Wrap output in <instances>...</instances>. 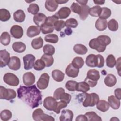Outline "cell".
I'll list each match as a JSON object with an SVG mask.
<instances>
[{
    "instance_id": "d590c367",
    "label": "cell",
    "mask_w": 121,
    "mask_h": 121,
    "mask_svg": "<svg viewBox=\"0 0 121 121\" xmlns=\"http://www.w3.org/2000/svg\"><path fill=\"white\" fill-rule=\"evenodd\" d=\"M102 11V8L99 6H94L89 9V14L92 17H99Z\"/></svg>"
},
{
    "instance_id": "ac0fdd59",
    "label": "cell",
    "mask_w": 121,
    "mask_h": 121,
    "mask_svg": "<svg viewBox=\"0 0 121 121\" xmlns=\"http://www.w3.org/2000/svg\"><path fill=\"white\" fill-rule=\"evenodd\" d=\"M47 18L46 16L42 13H38L33 17V21L37 26L40 27L44 24Z\"/></svg>"
},
{
    "instance_id": "f6af8a7d",
    "label": "cell",
    "mask_w": 121,
    "mask_h": 121,
    "mask_svg": "<svg viewBox=\"0 0 121 121\" xmlns=\"http://www.w3.org/2000/svg\"><path fill=\"white\" fill-rule=\"evenodd\" d=\"M43 52L44 54L49 55H52L55 53V48L51 44H47L43 46Z\"/></svg>"
},
{
    "instance_id": "f546056e",
    "label": "cell",
    "mask_w": 121,
    "mask_h": 121,
    "mask_svg": "<svg viewBox=\"0 0 121 121\" xmlns=\"http://www.w3.org/2000/svg\"><path fill=\"white\" fill-rule=\"evenodd\" d=\"M110 106L107 102L104 100H99L96 104V108L102 112H105L109 109Z\"/></svg>"
},
{
    "instance_id": "2e32d148",
    "label": "cell",
    "mask_w": 121,
    "mask_h": 121,
    "mask_svg": "<svg viewBox=\"0 0 121 121\" xmlns=\"http://www.w3.org/2000/svg\"><path fill=\"white\" fill-rule=\"evenodd\" d=\"M73 116V113L71 110L68 109L63 110L61 111L59 119L60 121H72Z\"/></svg>"
},
{
    "instance_id": "f5cc1de1",
    "label": "cell",
    "mask_w": 121,
    "mask_h": 121,
    "mask_svg": "<svg viewBox=\"0 0 121 121\" xmlns=\"http://www.w3.org/2000/svg\"><path fill=\"white\" fill-rule=\"evenodd\" d=\"M72 12H73L75 13L78 14L79 15L80 12H81V6H80L78 3H76V2H73L72 5L70 6Z\"/></svg>"
},
{
    "instance_id": "9a60e30c",
    "label": "cell",
    "mask_w": 121,
    "mask_h": 121,
    "mask_svg": "<svg viewBox=\"0 0 121 121\" xmlns=\"http://www.w3.org/2000/svg\"><path fill=\"white\" fill-rule=\"evenodd\" d=\"M70 9L67 7H63L61 8L59 10L55 13V15L60 19L67 18L71 13Z\"/></svg>"
},
{
    "instance_id": "ffe728a7",
    "label": "cell",
    "mask_w": 121,
    "mask_h": 121,
    "mask_svg": "<svg viewBox=\"0 0 121 121\" xmlns=\"http://www.w3.org/2000/svg\"><path fill=\"white\" fill-rule=\"evenodd\" d=\"M108 103L109 106L114 110L118 109L120 106V100L114 95L109 96L108 98Z\"/></svg>"
},
{
    "instance_id": "f35d334b",
    "label": "cell",
    "mask_w": 121,
    "mask_h": 121,
    "mask_svg": "<svg viewBox=\"0 0 121 121\" xmlns=\"http://www.w3.org/2000/svg\"><path fill=\"white\" fill-rule=\"evenodd\" d=\"M90 89V86L85 82L82 81L78 83L77 91L78 92H82L83 93H86Z\"/></svg>"
},
{
    "instance_id": "e575fe53",
    "label": "cell",
    "mask_w": 121,
    "mask_h": 121,
    "mask_svg": "<svg viewBox=\"0 0 121 121\" xmlns=\"http://www.w3.org/2000/svg\"><path fill=\"white\" fill-rule=\"evenodd\" d=\"M81 12L79 15L81 20H85L88 16L90 8L88 6L86 5L81 6Z\"/></svg>"
},
{
    "instance_id": "ee69618b",
    "label": "cell",
    "mask_w": 121,
    "mask_h": 121,
    "mask_svg": "<svg viewBox=\"0 0 121 121\" xmlns=\"http://www.w3.org/2000/svg\"><path fill=\"white\" fill-rule=\"evenodd\" d=\"M106 66L110 68H112L114 67L116 64V60L115 57L112 54H109L106 59Z\"/></svg>"
},
{
    "instance_id": "cb8c5ba5",
    "label": "cell",
    "mask_w": 121,
    "mask_h": 121,
    "mask_svg": "<svg viewBox=\"0 0 121 121\" xmlns=\"http://www.w3.org/2000/svg\"><path fill=\"white\" fill-rule=\"evenodd\" d=\"M107 20L99 18L95 22V26L99 31H104L107 27Z\"/></svg>"
},
{
    "instance_id": "836d02e7",
    "label": "cell",
    "mask_w": 121,
    "mask_h": 121,
    "mask_svg": "<svg viewBox=\"0 0 121 121\" xmlns=\"http://www.w3.org/2000/svg\"><path fill=\"white\" fill-rule=\"evenodd\" d=\"M41 59L44 61L45 66L47 67L51 66L54 62V59L52 55L44 54L42 56Z\"/></svg>"
},
{
    "instance_id": "8fae6325",
    "label": "cell",
    "mask_w": 121,
    "mask_h": 121,
    "mask_svg": "<svg viewBox=\"0 0 121 121\" xmlns=\"http://www.w3.org/2000/svg\"><path fill=\"white\" fill-rule=\"evenodd\" d=\"M10 59L9 53L6 50L0 51V66L1 68L8 65Z\"/></svg>"
},
{
    "instance_id": "b9f144b4",
    "label": "cell",
    "mask_w": 121,
    "mask_h": 121,
    "mask_svg": "<svg viewBox=\"0 0 121 121\" xmlns=\"http://www.w3.org/2000/svg\"><path fill=\"white\" fill-rule=\"evenodd\" d=\"M44 40L46 42L52 43H56L58 42L59 37L56 34H48L44 37Z\"/></svg>"
},
{
    "instance_id": "603a6c76",
    "label": "cell",
    "mask_w": 121,
    "mask_h": 121,
    "mask_svg": "<svg viewBox=\"0 0 121 121\" xmlns=\"http://www.w3.org/2000/svg\"><path fill=\"white\" fill-rule=\"evenodd\" d=\"M12 49L14 52L17 53L24 52L26 49V44L21 42H16L13 43Z\"/></svg>"
},
{
    "instance_id": "db71d44e",
    "label": "cell",
    "mask_w": 121,
    "mask_h": 121,
    "mask_svg": "<svg viewBox=\"0 0 121 121\" xmlns=\"http://www.w3.org/2000/svg\"><path fill=\"white\" fill-rule=\"evenodd\" d=\"M64 92H65V90L62 87L58 88L54 91L53 93V97L56 100H60V95Z\"/></svg>"
},
{
    "instance_id": "5b68a950",
    "label": "cell",
    "mask_w": 121,
    "mask_h": 121,
    "mask_svg": "<svg viewBox=\"0 0 121 121\" xmlns=\"http://www.w3.org/2000/svg\"><path fill=\"white\" fill-rule=\"evenodd\" d=\"M32 117L33 120L35 121H54L55 120L54 118L52 116L45 114L41 108H38L33 112Z\"/></svg>"
},
{
    "instance_id": "60d3db41",
    "label": "cell",
    "mask_w": 121,
    "mask_h": 121,
    "mask_svg": "<svg viewBox=\"0 0 121 121\" xmlns=\"http://www.w3.org/2000/svg\"><path fill=\"white\" fill-rule=\"evenodd\" d=\"M111 10L107 7L102 8V11L99 16V18L101 19H106L109 18L111 15Z\"/></svg>"
},
{
    "instance_id": "681fc988",
    "label": "cell",
    "mask_w": 121,
    "mask_h": 121,
    "mask_svg": "<svg viewBox=\"0 0 121 121\" xmlns=\"http://www.w3.org/2000/svg\"><path fill=\"white\" fill-rule=\"evenodd\" d=\"M27 11L29 13L35 15L37 14L39 11V7L37 4L32 3L29 5L27 8Z\"/></svg>"
},
{
    "instance_id": "44dd1931",
    "label": "cell",
    "mask_w": 121,
    "mask_h": 121,
    "mask_svg": "<svg viewBox=\"0 0 121 121\" xmlns=\"http://www.w3.org/2000/svg\"><path fill=\"white\" fill-rule=\"evenodd\" d=\"M40 32V28L39 26H31L28 28L27 30L26 35L29 37L32 38L39 35Z\"/></svg>"
},
{
    "instance_id": "d4e9b609",
    "label": "cell",
    "mask_w": 121,
    "mask_h": 121,
    "mask_svg": "<svg viewBox=\"0 0 121 121\" xmlns=\"http://www.w3.org/2000/svg\"><path fill=\"white\" fill-rule=\"evenodd\" d=\"M40 28L41 31L43 34L51 33L53 32L54 29L53 25L46 22L40 27Z\"/></svg>"
},
{
    "instance_id": "4fadbf2b",
    "label": "cell",
    "mask_w": 121,
    "mask_h": 121,
    "mask_svg": "<svg viewBox=\"0 0 121 121\" xmlns=\"http://www.w3.org/2000/svg\"><path fill=\"white\" fill-rule=\"evenodd\" d=\"M24 84L26 86H32L35 81V78L34 74L31 72L25 73L23 76Z\"/></svg>"
},
{
    "instance_id": "3957f363",
    "label": "cell",
    "mask_w": 121,
    "mask_h": 121,
    "mask_svg": "<svg viewBox=\"0 0 121 121\" xmlns=\"http://www.w3.org/2000/svg\"><path fill=\"white\" fill-rule=\"evenodd\" d=\"M100 77L99 72L95 69H90L87 73L86 77L85 79V81L90 87H93L97 84V81Z\"/></svg>"
},
{
    "instance_id": "9f6ffc18",
    "label": "cell",
    "mask_w": 121,
    "mask_h": 121,
    "mask_svg": "<svg viewBox=\"0 0 121 121\" xmlns=\"http://www.w3.org/2000/svg\"><path fill=\"white\" fill-rule=\"evenodd\" d=\"M97 57V67L101 68L104 67V59L101 54L96 55Z\"/></svg>"
},
{
    "instance_id": "ab89813d",
    "label": "cell",
    "mask_w": 121,
    "mask_h": 121,
    "mask_svg": "<svg viewBox=\"0 0 121 121\" xmlns=\"http://www.w3.org/2000/svg\"><path fill=\"white\" fill-rule=\"evenodd\" d=\"M78 83L74 80H69L65 85V87L69 91L74 92L77 90Z\"/></svg>"
},
{
    "instance_id": "83f0119b",
    "label": "cell",
    "mask_w": 121,
    "mask_h": 121,
    "mask_svg": "<svg viewBox=\"0 0 121 121\" xmlns=\"http://www.w3.org/2000/svg\"><path fill=\"white\" fill-rule=\"evenodd\" d=\"M52 76L53 79L57 82L62 81L65 77L64 74L59 69L53 70L52 72Z\"/></svg>"
},
{
    "instance_id": "9c48e42d",
    "label": "cell",
    "mask_w": 121,
    "mask_h": 121,
    "mask_svg": "<svg viewBox=\"0 0 121 121\" xmlns=\"http://www.w3.org/2000/svg\"><path fill=\"white\" fill-rule=\"evenodd\" d=\"M49 79L50 77L47 73H44L42 74L37 82V86L38 88L41 90L46 89L48 87Z\"/></svg>"
},
{
    "instance_id": "816d5d0a",
    "label": "cell",
    "mask_w": 121,
    "mask_h": 121,
    "mask_svg": "<svg viewBox=\"0 0 121 121\" xmlns=\"http://www.w3.org/2000/svg\"><path fill=\"white\" fill-rule=\"evenodd\" d=\"M67 104H68V103L64 101L60 100V101L58 102L57 106L56 107L55 110L54 111V112L57 114L60 113V110L66 107L67 106Z\"/></svg>"
},
{
    "instance_id": "6da1fadb",
    "label": "cell",
    "mask_w": 121,
    "mask_h": 121,
    "mask_svg": "<svg viewBox=\"0 0 121 121\" xmlns=\"http://www.w3.org/2000/svg\"><path fill=\"white\" fill-rule=\"evenodd\" d=\"M17 97L31 108L37 107L42 102V95L35 85L20 86L17 89Z\"/></svg>"
},
{
    "instance_id": "d6a6232c",
    "label": "cell",
    "mask_w": 121,
    "mask_h": 121,
    "mask_svg": "<svg viewBox=\"0 0 121 121\" xmlns=\"http://www.w3.org/2000/svg\"><path fill=\"white\" fill-rule=\"evenodd\" d=\"M85 115L89 121H102V120L101 117L94 112H87Z\"/></svg>"
},
{
    "instance_id": "e0dca14e",
    "label": "cell",
    "mask_w": 121,
    "mask_h": 121,
    "mask_svg": "<svg viewBox=\"0 0 121 121\" xmlns=\"http://www.w3.org/2000/svg\"><path fill=\"white\" fill-rule=\"evenodd\" d=\"M66 75L71 78L77 77L79 73V69L75 67L71 63H70L66 69Z\"/></svg>"
},
{
    "instance_id": "6f0895ef",
    "label": "cell",
    "mask_w": 121,
    "mask_h": 121,
    "mask_svg": "<svg viewBox=\"0 0 121 121\" xmlns=\"http://www.w3.org/2000/svg\"><path fill=\"white\" fill-rule=\"evenodd\" d=\"M58 19H59V18H58V17L54 14L52 16L47 17L45 22H47L48 23H50L54 26L55 22L56 21H57V20H58Z\"/></svg>"
},
{
    "instance_id": "be15d7a7",
    "label": "cell",
    "mask_w": 121,
    "mask_h": 121,
    "mask_svg": "<svg viewBox=\"0 0 121 121\" xmlns=\"http://www.w3.org/2000/svg\"><path fill=\"white\" fill-rule=\"evenodd\" d=\"M78 3H79L81 6L86 5V4L87 3L88 0H77L76 1Z\"/></svg>"
},
{
    "instance_id": "003e7915",
    "label": "cell",
    "mask_w": 121,
    "mask_h": 121,
    "mask_svg": "<svg viewBox=\"0 0 121 121\" xmlns=\"http://www.w3.org/2000/svg\"><path fill=\"white\" fill-rule=\"evenodd\" d=\"M111 121H112V120H118V121H119V119H118L116 117H113V118H112V119H111V120H110Z\"/></svg>"
},
{
    "instance_id": "7a4b0ae2",
    "label": "cell",
    "mask_w": 121,
    "mask_h": 121,
    "mask_svg": "<svg viewBox=\"0 0 121 121\" xmlns=\"http://www.w3.org/2000/svg\"><path fill=\"white\" fill-rule=\"evenodd\" d=\"M111 42V39L109 36L105 35L98 36L96 38L91 40L89 43V47L92 49L96 50L98 52H104Z\"/></svg>"
},
{
    "instance_id": "52a82bcc",
    "label": "cell",
    "mask_w": 121,
    "mask_h": 121,
    "mask_svg": "<svg viewBox=\"0 0 121 121\" xmlns=\"http://www.w3.org/2000/svg\"><path fill=\"white\" fill-rule=\"evenodd\" d=\"M3 80L6 84L13 86H17L19 83L17 77L12 73H6L3 77Z\"/></svg>"
},
{
    "instance_id": "7c38bea8",
    "label": "cell",
    "mask_w": 121,
    "mask_h": 121,
    "mask_svg": "<svg viewBox=\"0 0 121 121\" xmlns=\"http://www.w3.org/2000/svg\"><path fill=\"white\" fill-rule=\"evenodd\" d=\"M10 32L11 35L15 38L19 39L21 38L24 34L23 28L20 26L13 25L10 28Z\"/></svg>"
},
{
    "instance_id": "277c9868",
    "label": "cell",
    "mask_w": 121,
    "mask_h": 121,
    "mask_svg": "<svg viewBox=\"0 0 121 121\" xmlns=\"http://www.w3.org/2000/svg\"><path fill=\"white\" fill-rule=\"evenodd\" d=\"M84 95L85 98L83 102V105L85 107L94 106L99 101V96L96 93H85Z\"/></svg>"
},
{
    "instance_id": "c3c4849f",
    "label": "cell",
    "mask_w": 121,
    "mask_h": 121,
    "mask_svg": "<svg viewBox=\"0 0 121 121\" xmlns=\"http://www.w3.org/2000/svg\"><path fill=\"white\" fill-rule=\"evenodd\" d=\"M78 25L77 20L73 18H70L65 21V26L68 28H76Z\"/></svg>"
},
{
    "instance_id": "94428289",
    "label": "cell",
    "mask_w": 121,
    "mask_h": 121,
    "mask_svg": "<svg viewBox=\"0 0 121 121\" xmlns=\"http://www.w3.org/2000/svg\"><path fill=\"white\" fill-rule=\"evenodd\" d=\"M76 121H87V119L86 118V117L85 116V115H78L76 119Z\"/></svg>"
},
{
    "instance_id": "11a10c76",
    "label": "cell",
    "mask_w": 121,
    "mask_h": 121,
    "mask_svg": "<svg viewBox=\"0 0 121 121\" xmlns=\"http://www.w3.org/2000/svg\"><path fill=\"white\" fill-rule=\"evenodd\" d=\"M71 95L65 92H64L63 93H62L60 98V100L62 101H64L66 102H67L68 104L69 103L71 100Z\"/></svg>"
},
{
    "instance_id": "30bf717a",
    "label": "cell",
    "mask_w": 121,
    "mask_h": 121,
    "mask_svg": "<svg viewBox=\"0 0 121 121\" xmlns=\"http://www.w3.org/2000/svg\"><path fill=\"white\" fill-rule=\"evenodd\" d=\"M24 69L25 70H29L34 67L35 57L32 54H28L25 55L23 58Z\"/></svg>"
},
{
    "instance_id": "03108f58",
    "label": "cell",
    "mask_w": 121,
    "mask_h": 121,
    "mask_svg": "<svg viewBox=\"0 0 121 121\" xmlns=\"http://www.w3.org/2000/svg\"><path fill=\"white\" fill-rule=\"evenodd\" d=\"M68 0H56V2L58 4H64L65 3H67V2H68Z\"/></svg>"
},
{
    "instance_id": "e7e4bbea",
    "label": "cell",
    "mask_w": 121,
    "mask_h": 121,
    "mask_svg": "<svg viewBox=\"0 0 121 121\" xmlns=\"http://www.w3.org/2000/svg\"><path fill=\"white\" fill-rule=\"evenodd\" d=\"M93 2L96 5H103L105 3L104 0H93Z\"/></svg>"
},
{
    "instance_id": "91938a15",
    "label": "cell",
    "mask_w": 121,
    "mask_h": 121,
    "mask_svg": "<svg viewBox=\"0 0 121 121\" xmlns=\"http://www.w3.org/2000/svg\"><path fill=\"white\" fill-rule=\"evenodd\" d=\"M114 94L117 98L119 100L121 99V89L120 88H116L114 90Z\"/></svg>"
},
{
    "instance_id": "680465c9",
    "label": "cell",
    "mask_w": 121,
    "mask_h": 121,
    "mask_svg": "<svg viewBox=\"0 0 121 121\" xmlns=\"http://www.w3.org/2000/svg\"><path fill=\"white\" fill-rule=\"evenodd\" d=\"M115 66H116V69L118 70V74L120 76H121V58L119 57L117 60H116V64H115Z\"/></svg>"
},
{
    "instance_id": "4dcf8cb0",
    "label": "cell",
    "mask_w": 121,
    "mask_h": 121,
    "mask_svg": "<svg viewBox=\"0 0 121 121\" xmlns=\"http://www.w3.org/2000/svg\"><path fill=\"white\" fill-rule=\"evenodd\" d=\"M43 44V41L41 37L34 39L31 42V45L33 48L35 50H38L41 48Z\"/></svg>"
},
{
    "instance_id": "1f68e13d",
    "label": "cell",
    "mask_w": 121,
    "mask_h": 121,
    "mask_svg": "<svg viewBox=\"0 0 121 121\" xmlns=\"http://www.w3.org/2000/svg\"><path fill=\"white\" fill-rule=\"evenodd\" d=\"M0 43L4 46L9 45L10 43L11 38L10 35L7 32H4L2 33L0 37Z\"/></svg>"
},
{
    "instance_id": "7bdbcfd3",
    "label": "cell",
    "mask_w": 121,
    "mask_h": 121,
    "mask_svg": "<svg viewBox=\"0 0 121 121\" xmlns=\"http://www.w3.org/2000/svg\"><path fill=\"white\" fill-rule=\"evenodd\" d=\"M107 26L111 31H116L118 29L119 26L118 22L115 19H112L107 22Z\"/></svg>"
},
{
    "instance_id": "ba28073f",
    "label": "cell",
    "mask_w": 121,
    "mask_h": 121,
    "mask_svg": "<svg viewBox=\"0 0 121 121\" xmlns=\"http://www.w3.org/2000/svg\"><path fill=\"white\" fill-rule=\"evenodd\" d=\"M57 104V100L52 96H47L43 100V106L48 111L54 112Z\"/></svg>"
},
{
    "instance_id": "f907efd6",
    "label": "cell",
    "mask_w": 121,
    "mask_h": 121,
    "mask_svg": "<svg viewBox=\"0 0 121 121\" xmlns=\"http://www.w3.org/2000/svg\"><path fill=\"white\" fill-rule=\"evenodd\" d=\"M65 26V22L62 20H57L54 24V28L57 31H60Z\"/></svg>"
},
{
    "instance_id": "7dc6e473",
    "label": "cell",
    "mask_w": 121,
    "mask_h": 121,
    "mask_svg": "<svg viewBox=\"0 0 121 121\" xmlns=\"http://www.w3.org/2000/svg\"><path fill=\"white\" fill-rule=\"evenodd\" d=\"M45 67L44 61L41 59H38L35 62L33 68L36 70L40 71L44 69Z\"/></svg>"
},
{
    "instance_id": "d6986e66",
    "label": "cell",
    "mask_w": 121,
    "mask_h": 121,
    "mask_svg": "<svg viewBox=\"0 0 121 121\" xmlns=\"http://www.w3.org/2000/svg\"><path fill=\"white\" fill-rule=\"evenodd\" d=\"M86 65L90 67H97V57L96 55L90 54L88 55L86 59Z\"/></svg>"
},
{
    "instance_id": "8992f818",
    "label": "cell",
    "mask_w": 121,
    "mask_h": 121,
    "mask_svg": "<svg viewBox=\"0 0 121 121\" xmlns=\"http://www.w3.org/2000/svg\"><path fill=\"white\" fill-rule=\"evenodd\" d=\"M17 95L16 91L12 89L6 88L0 86V99H5L10 100L16 98Z\"/></svg>"
},
{
    "instance_id": "484cf974",
    "label": "cell",
    "mask_w": 121,
    "mask_h": 121,
    "mask_svg": "<svg viewBox=\"0 0 121 121\" xmlns=\"http://www.w3.org/2000/svg\"><path fill=\"white\" fill-rule=\"evenodd\" d=\"M13 17L15 21L19 23L23 22L25 19V13L24 11L21 9L17 10L14 13Z\"/></svg>"
},
{
    "instance_id": "6125c7cd",
    "label": "cell",
    "mask_w": 121,
    "mask_h": 121,
    "mask_svg": "<svg viewBox=\"0 0 121 121\" xmlns=\"http://www.w3.org/2000/svg\"><path fill=\"white\" fill-rule=\"evenodd\" d=\"M64 32H65V34L66 35H70L72 34V31L71 30V29L70 28H68V27H67L66 29H65Z\"/></svg>"
},
{
    "instance_id": "7402d4cb",
    "label": "cell",
    "mask_w": 121,
    "mask_h": 121,
    "mask_svg": "<svg viewBox=\"0 0 121 121\" xmlns=\"http://www.w3.org/2000/svg\"><path fill=\"white\" fill-rule=\"evenodd\" d=\"M104 82L106 86L108 87H112L115 85L117 82V79L114 75L109 74L104 78Z\"/></svg>"
},
{
    "instance_id": "8d00e7d4",
    "label": "cell",
    "mask_w": 121,
    "mask_h": 121,
    "mask_svg": "<svg viewBox=\"0 0 121 121\" xmlns=\"http://www.w3.org/2000/svg\"><path fill=\"white\" fill-rule=\"evenodd\" d=\"M10 14L7 9H0V20L1 21H7L10 19Z\"/></svg>"
},
{
    "instance_id": "bcb514c9",
    "label": "cell",
    "mask_w": 121,
    "mask_h": 121,
    "mask_svg": "<svg viewBox=\"0 0 121 121\" xmlns=\"http://www.w3.org/2000/svg\"><path fill=\"white\" fill-rule=\"evenodd\" d=\"M12 117V112L9 110H4L0 112V118L3 121H7Z\"/></svg>"
},
{
    "instance_id": "4316f807",
    "label": "cell",
    "mask_w": 121,
    "mask_h": 121,
    "mask_svg": "<svg viewBox=\"0 0 121 121\" xmlns=\"http://www.w3.org/2000/svg\"><path fill=\"white\" fill-rule=\"evenodd\" d=\"M45 7L49 11L54 12L57 9L58 4L56 2V0H47L45 2Z\"/></svg>"
},
{
    "instance_id": "f1b7e54d",
    "label": "cell",
    "mask_w": 121,
    "mask_h": 121,
    "mask_svg": "<svg viewBox=\"0 0 121 121\" xmlns=\"http://www.w3.org/2000/svg\"><path fill=\"white\" fill-rule=\"evenodd\" d=\"M74 51L78 54L84 55L87 52V48L82 44H76L73 47Z\"/></svg>"
},
{
    "instance_id": "5bb4252c",
    "label": "cell",
    "mask_w": 121,
    "mask_h": 121,
    "mask_svg": "<svg viewBox=\"0 0 121 121\" xmlns=\"http://www.w3.org/2000/svg\"><path fill=\"white\" fill-rule=\"evenodd\" d=\"M9 68L13 70H17L20 68L21 62L20 59L17 56H12L10 58L8 64Z\"/></svg>"
},
{
    "instance_id": "74e56055",
    "label": "cell",
    "mask_w": 121,
    "mask_h": 121,
    "mask_svg": "<svg viewBox=\"0 0 121 121\" xmlns=\"http://www.w3.org/2000/svg\"><path fill=\"white\" fill-rule=\"evenodd\" d=\"M71 64L76 68L79 69L84 66V61L82 58L80 57H76L73 59Z\"/></svg>"
}]
</instances>
